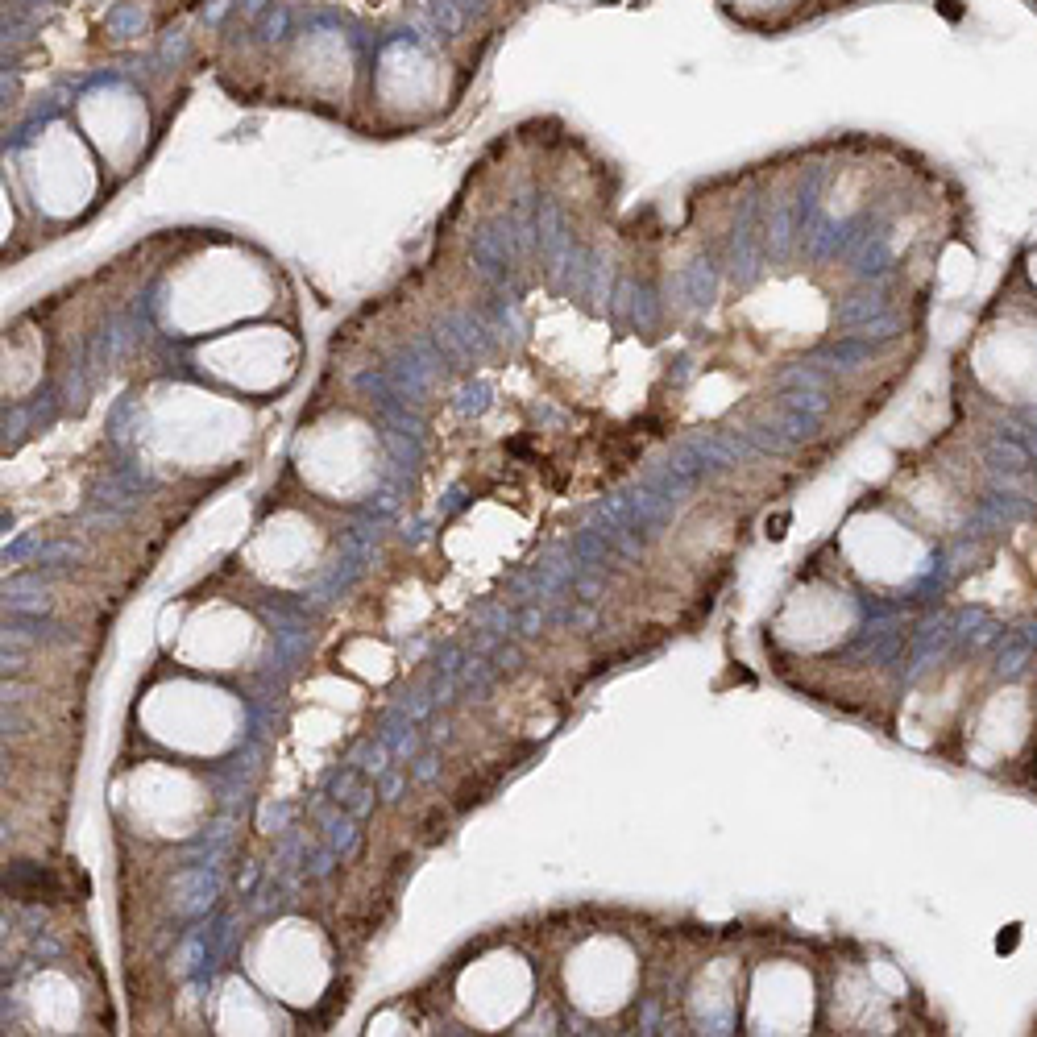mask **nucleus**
<instances>
[{
  "mask_svg": "<svg viewBox=\"0 0 1037 1037\" xmlns=\"http://www.w3.org/2000/svg\"><path fill=\"white\" fill-rule=\"evenodd\" d=\"M731 5H743V9H776V5H789V0H731Z\"/></svg>",
  "mask_w": 1037,
  "mask_h": 1037,
  "instance_id": "obj_1",
  "label": "nucleus"
}]
</instances>
